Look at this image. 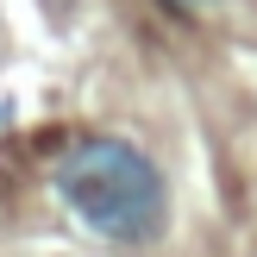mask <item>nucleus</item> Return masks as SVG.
<instances>
[{"label":"nucleus","mask_w":257,"mask_h":257,"mask_svg":"<svg viewBox=\"0 0 257 257\" xmlns=\"http://www.w3.org/2000/svg\"><path fill=\"white\" fill-rule=\"evenodd\" d=\"M57 201L88 226L94 238L113 245H151L170 226V188L163 170L113 132H82L69 138V151L57 157Z\"/></svg>","instance_id":"1"},{"label":"nucleus","mask_w":257,"mask_h":257,"mask_svg":"<svg viewBox=\"0 0 257 257\" xmlns=\"http://www.w3.org/2000/svg\"><path fill=\"white\" fill-rule=\"evenodd\" d=\"M170 7H207V0H170Z\"/></svg>","instance_id":"2"}]
</instances>
